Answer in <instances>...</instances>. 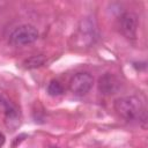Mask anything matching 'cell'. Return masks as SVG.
<instances>
[{
  "mask_svg": "<svg viewBox=\"0 0 148 148\" xmlns=\"http://www.w3.org/2000/svg\"><path fill=\"white\" fill-rule=\"evenodd\" d=\"M113 108L118 116L127 121L139 119L143 112L141 101L135 96H124L114 99Z\"/></svg>",
  "mask_w": 148,
  "mask_h": 148,
  "instance_id": "6da1fadb",
  "label": "cell"
},
{
  "mask_svg": "<svg viewBox=\"0 0 148 148\" xmlns=\"http://www.w3.org/2000/svg\"><path fill=\"white\" fill-rule=\"evenodd\" d=\"M39 37L38 30L31 24H22L16 27L9 35V44L13 46H23L35 43Z\"/></svg>",
  "mask_w": 148,
  "mask_h": 148,
  "instance_id": "7a4b0ae2",
  "label": "cell"
},
{
  "mask_svg": "<svg viewBox=\"0 0 148 148\" xmlns=\"http://www.w3.org/2000/svg\"><path fill=\"white\" fill-rule=\"evenodd\" d=\"M97 38L96 22L94 17H84L81 20L76 34V39L81 46H90Z\"/></svg>",
  "mask_w": 148,
  "mask_h": 148,
  "instance_id": "3957f363",
  "label": "cell"
},
{
  "mask_svg": "<svg viewBox=\"0 0 148 148\" xmlns=\"http://www.w3.org/2000/svg\"><path fill=\"white\" fill-rule=\"evenodd\" d=\"M94 84V77L91 74L87 72H80L72 76L69 81V90L75 96H84L87 95Z\"/></svg>",
  "mask_w": 148,
  "mask_h": 148,
  "instance_id": "277c9868",
  "label": "cell"
},
{
  "mask_svg": "<svg viewBox=\"0 0 148 148\" xmlns=\"http://www.w3.org/2000/svg\"><path fill=\"white\" fill-rule=\"evenodd\" d=\"M0 108L5 116V124L10 131H15L21 123V114L17 106L6 96H0Z\"/></svg>",
  "mask_w": 148,
  "mask_h": 148,
  "instance_id": "5b68a950",
  "label": "cell"
},
{
  "mask_svg": "<svg viewBox=\"0 0 148 148\" xmlns=\"http://www.w3.org/2000/svg\"><path fill=\"white\" fill-rule=\"evenodd\" d=\"M139 25V17L133 12H125L120 16L121 34L128 39H135Z\"/></svg>",
  "mask_w": 148,
  "mask_h": 148,
  "instance_id": "8992f818",
  "label": "cell"
},
{
  "mask_svg": "<svg viewBox=\"0 0 148 148\" xmlns=\"http://www.w3.org/2000/svg\"><path fill=\"white\" fill-rule=\"evenodd\" d=\"M97 86H98V90L102 95L110 96L118 91V89L120 88V82L113 74L105 73L102 76H99Z\"/></svg>",
  "mask_w": 148,
  "mask_h": 148,
  "instance_id": "52a82bcc",
  "label": "cell"
},
{
  "mask_svg": "<svg viewBox=\"0 0 148 148\" xmlns=\"http://www.w3.org/2000/svg\"><path fill=\"white\" fill-rule=\"evenodd\" d=\"M46 92L52 97H57V96H60L65 92V88H64V86L61 84L60 81L51 80L50 83L46 87Z\"/></svg>",
  "mask_w": 148,
  "mask_h": 148,
  "instance_id": "ba28073f",
  "label": "cell"
},
{
  "mask_svg": "<svg viewBox=\"0 0 148 148\" xmlns=\"http://www.w3.org/2000/svg\"><path fill=\"white\" fill-rule=\"evenodd\" d=\"M45 62V57L39 54V56H32L28 59L24 60L23 65L25 68L28 69H31V68H37V67H40Z\"/></svg>",
  "mask_w": 148,
  "mask_h": 148,
  "instance_id": "9c48e42d",
  "label": "cell"
},
{
  "mask_svg": "<svg viewBox=\"0 0 148 148\" xmlns=\"http://www.w3.org/2000/svg\"><path fill=\"white\" fill-rule=\"evenodd\" d=\"M5 141H6V136H5V134L0 131V147H2V146L5 145Z\"/></svg>",
  "mask_w": 148,
  "mask_h": 148,
  "instance_id": "30bf717a",
  "label": "cell"
},
{
  "mask_svg": "<svg viewBox=\"0 0 148 148\" xmlns=\"http://www.w3.org/2000/svg\"><path fill=\"white\" fill-rule=\"evenodd\" d=\"M51 148H59V147H57V146H52Z\"/></svg>",
  "mask_w": 148,
  "mask_h": 148,
  "instance_id": "8fae6325",
  "label": "cell"
}]
</instances>
